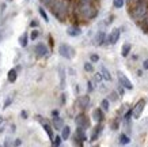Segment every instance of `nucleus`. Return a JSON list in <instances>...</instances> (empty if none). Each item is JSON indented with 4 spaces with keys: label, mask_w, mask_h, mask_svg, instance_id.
Segmentation results:
<instances>
[{
    "label": "nucleus",
    "mask_w": 148,
    "mask_h": 147,
    "mask_svg": "<svg viewBox=\"0 0 148 147\" xmlns=\"http://www.w3.org/2000/svg\"><path fill=\"white\" fill-rule=\"evenodd\" d=\"M129 15L136 23H140L148 15V1L147 0H137L135 4L129 7Z\"/></svg>",
    "instance_id": "f257e3e1"
},
{
    "label": "nucleus",
    "mask_w": 148,
    "mask_h": 147,
    "mask_svg": "<svg viewBox=\"0 0 148 147\" xmlns=\"http://www.w3.org/2000/svg\"><path fill=\"white\" fill-rule=\"evenodd\" d=\"M73 11L77 18L83 19V21H91V19L97 18L98 15V8L94 4H77L76 3Z\"/></svg>",
    "instance_id": "f03ea898"
},
{
    "label": "nucleus",
    "mask_w": 148,
    "mask_h": 147,
    "mask_svg": "<svg viewBox=\"0 0 148 147\" xmlns=\"http://www.w3.org/2000/svg\"><path fill=\"white\" fill-rule=\"evenodd\" d=\"M52 12L60 22H65V19L68 17L69 12V4H68V0H54L53 4L50 6Z\"/></svg>",
    "instance_id": "7ed1b4c3"
},
{
    "label": "nucleus",
    "mask_w": 148,
    "mask_h": 147,
    "mask_svg": "<svg viewBox=\"0 0 148 147\" xmlns=\"http://www.w3.org/2000/svg\"><path fill=\"white\" fill-rule=\"evenodd\" d=\"M58 53H60V56H63L64 59L69 60V59H72L75 56V49L67 44H61L60 48H58Z\"/></svg>",
    "instance_id": "20e7f679"
},
{
    "label": "nucleus",
    "mask_w": 148,
    "mask_h": 147,
    "mask_svg": "<svg viewBox=\"0 0 148 147\" xmlns=\"http://www.w3.org/2000/svg\"><path fill=\"white\" fill-rule=\"evenodd\" d=\"M75 124L79 125V127H83V128H86V129H88L91 127L90 119H88V116H86L84 113H79V115L75 117Z\"/></svg>",
    "instance_id": "39448f33"
},
{
    "label": "nucleus",
    "mask_w": 148,
    "mask_h": 147,
    "mask_svg": "<svg viewBox=\"0 0 148 147\" xmlns=\"http://www.w3.org/2000/svg\"><path fill=\"white\" fill-rule=\"evenodd\" d=\"M144 108H145V99H140L136 102V105L132 108V115H133V119H140L141 113H143Z\"/></svg>",
    "instance_id": "423d86ee"
},
{
    "label": "nucleus",
    "mask_w": 148,
    "mask_h": 147,
    "mask_svg": "<svg viewBox=\"0 0 148 147\" xmlns=\"http://www.w3.org/2000/svg\"><path fill=\"white\" fill-rule=\"evenodd\" d=\"M120 34H121V29L120 27H116V29H113L110 33H109L108 36V42L106 44L109 45H114L118 42V40H120Z\"/></svg>",
    "instance_id": "0eeeda50"
},
{
    "label": "nucleus",
    "mask_w": 148,
    "mask_h": 147,
    "mask_svg": "<svg viewBox=\"0 0 148 147\" xmlns=\"http://www.w3.org/2000/svg\"><path fill=\"white\" fill-rule=\"evenodd\" d=\"M102 132H103V121L102 123H97V125L92 128V132H91V136H90V142L98 140V138L102 135Z\"/></svg>",
    "instance_id": "6e6552de"
},
{
    "label": "nucleus",
    "mask_w": 148,
    "mask_h": 147,
    "mask_svg": "<svg viewBox=\"0 0 148 147\" xmlns=\"http://www.w3.org/2000/svg\"><path fill=\"white\" fill-rule=\"evenodd\" d=\"M34 52H36V55L38 57H45V56L49 55V49H48V46L45 44L40 42V44H37L34 46Z\"/></svg>",
    "instance_id": "1a4fd4ad"
},
{
    "label": "nucleus",
    "mask_w": 148,
    "mask_h": 147,
    "mask_svg": "<svg viewBox=\"0 0 148 147\" xmlns=\"http://www.w3.org/2000/svg\"><path fill=\"white\" fill-rule=\"evenodd\" d=\"M117 75H118V83H120V85H122L126 90H132V89H133L132 82H130V80L126 78L125 74H122L121 71H118V74H117Z\"/></svg>",
    "instance_id": "9d476101"
},
{
    "label": "nucleus",
    "mask_w": 148,
    "mask_h": 147,
    "mask_svg": "<svg viewBox=\"0 0 148 147\" xmlns=\"http://www.w3.org/2000/svg\"><path fill=\"white\" fill-rule=\"evenodd\" d=\"M91 104V99L88 97V94H86V95H79L77 97V105L82 110H86V109H88Z\"/></svg>",
    "instance_id": "9b49d317"
},
{
    "label": "nucleus",
    "mask_w": 148,
    "mask_h": 147,
    "mask_svg": "<svg viewBox=\"0 0 148 147\" xmlns=\"http://www.w3.org/2000/svg\"><path fill=\"white\" fill-rule=\"evenodd\" d=\"M94 42L97 46H101V45H105L106 42H108V36H106V33L102 30H99L98 33H97V36H95L94 38Z\"/></svg>",
    "instance_id": "f8f14e48"
},
{
    "label": "nucleus",
    "mask_w": 148,
    "mask_h": 147,
    "mask_svg": "<svg viewBox=\"0 0 148 147\" xmlns=\"http://www.w3.org/2000/svg\"><path fill=\"white\" fill-rule=\"evenodd\" d=\"M92 120L97 121V123H102L105 120V110L102 108H97L92 110Z\"/></svg>",
    "instance_id": "ddd939ff"
},
{
    "label": "nucleus",
    "mask_w": 148,
    "mask_h": 147,
    "mask_svg": "<svg viewBox=\"0 0 148 147\" xmlns=\"http://www.w3.org/2000/svg\"><path fill=\"white\" fill-rule=\"evenodd\" d=\"M67 34L69 37H79L82 34V29L77 25H71L67 29Z\"/></svg>",
    "instance_id": "4468645a"
},
{
    "label": "nucleus",
    "mask_w": 148,
    "mask_h": 147,
    "mask_svg": "<svg viewBox=\"0 0 148 147\" xmlns=\"http://www.w3.org/2000/svg\"><path fill=\"white\" fill-rule=\"evenodd\" d=\"M75 136H76L77 139H80L82 142H86V140H87V135H86V128H83V127H79V125H76V132H75Z\"/></svg>",
    "instance_id": "2eb2a0df"
},
{
    "label": "nucleus",
    "mask_w": 148,
    "mask_h": 147,
    "mask_svg": "<svg viewBox=\"0 0 148 147\" xmlns=\"http://www.w3.org/2000/svg\"><path fill=\"white\" fill-rule=\"evenodd\" d=\"M42 127H44V129H45V132L48 134V136H49V139L50 140H53L54 139V134H53V125H50L48 121H45V123H42Z\"/></svg>",
    "instance_id": "dca6fc26"
},
{
    "label": "nucleus",
    "mask_w": 148,
    "mask_h": 147,
    "mask_svg": "<svg viewBox=\"0 0 148 147\" xmlns=\"http://www.w3.org/2000/svg\"><path fill=\"white\" fill-rule=\"evenodd\" d=\"M64 127V119H61L60 116L53 117V128L56 131H61Z\"/></svg>",
    "instance_id": "f3484780"
},
{
    "label": "nucleus",
    "mask_w": 148,
    "mask_h": 147,
    "mask_svg": "<svg viewBox=\"0 0 148 147\" xmlns=\"http://www.w3.org/2000/svg\"><path fill=\"white\" fill-rule=\"evenodd\" d=\"M16 79H18V71H16V68H11L7 74V80L10 83H14Z\"/></svg>",
    "instance_id": "a211bd4d"
},
{
    "label": "nucleus",
    "mask_w": 148,
    "mask_h": 147,
    "mask_svg": "<svg viewBox=\"0 0 148 147\" xmlns=\"http://www.w3.org/2000/svg\"><path fill=\"white\" fill-rule=\"evenodd\" d=\"M58 75H60V87L65 89V70L63 67H58Z\"/></svg>",
    "instance_id": "6ab92c4d"
},
{
    "label": "nucleus",
    "mask_w": 148,
    "mask_h": 147,
    "mask_svg": "<svg viewBox=\"0 0 148 147\" xmlns=\"http://www.w3.org/2000/svg\"><path fill=\"white\" fill-rule=\"evenodd\" d=\"M130 50H132V45L130 44H124L122 45V49H121V55H122V57H128L130 53Z\"/></svg>",
    "instance_id": "aec40b11"
},
{
    "label": "nucleus",
    "mask_w": 148,
    "mask_h": 147,
    "mask_svg": "<svg viewBox=\"0 0 148 147\" xmlns=\"http://www.w3.org/2000/svg\"><path fill=\"white\" fill-rule=\"evenodd\" d=\"M101 74H102L103 79L108 80V82H110L112 80V75H110V72H109V70L105 66H101Z\"/></svg>",
    "instance_id": "412c9836"
},
{
    "label": "nucleus",
    "mask_w": 148,
    "mask_h": 147,
    "mask_svg": "<svg viewBox=\"0 0 148 147\" xmlns=\"http://www.w3.org/2000/svg\"><path fill=\"white\" fill-rule=\"evenodd\" d=\"M61 136H63V140H68L69 136H71V128L68 125H64L63 129H61Z\"/></svg>",
    "instance_id": "4be33fe9"
},
{
    "label": "nucleus",
    "mask_w": 148,
    "mask_h": 147,
    "mask_svg": "<svg viewBox=\"0 0 148 147\" xmlns=\"http://www.w3.org/2000/svg\"><path fill=\"white\" fill-rule=\"evenodd\" d=\"M27 42H29V34H27V33H23L22 36L19 37V45L25 48V46H27Z\"/></svg>",
    "instance_id": "5701e85b"
},
{
    "label": "nucleus",
    "mask_w": 148,
    "mask_h": 147,
    "mask_svg": "<svg viewBox=\"0 0 148 147\" xmlns=\"http://www.w3.org/2000/svg\"><path fill=\"white\" fill-rule=\"evenodd\" d=\"M118 140H120V144H122V146H126V144H129V142H130L128 134H121L120 138H118Z\"/></svg>",
    "instance_id": "b1692460"
},
{
    "label": "nucleus",
    "mask_w": 148,
    "mask_h": 147,
    "mask_svg": "<svg viewBox=\"0 0 148 147\" xmlns=\"http://www.w3.org/2000/svg\"><path fill=\"white\" fill-rule=\"evenodd\" d=\"M118 98H120L118 91H112V93H109V95H108V99L110 101V102H117Z\"/></svg>",
    "instance_id": "393cba45"
},
{
    "label": "nucleus",
    "mask_w": 148,
    "mask_h": 147,
    "mask_svg": "<svg viewBox=\"0 0 148 147\" xmlns=\"http://www.w3.org/2000/svg\"><path fill=\"white\" fill-rule=\"evenodd\" d=\"M101 108H102L105 112H108L109 109H110V101H109L108 98L102 99V102H101Z\"/></svg>",
    "instance_id": "a878e982"
},
{
    "label": "nucleus",
    "mask_w": 148,
    "mask_h": 147,
    "mask_svg": "<svg viewBox=\"0 0 148 147\" xmlns=\"http://www.w3.org/2000/svg\"><path fill=\"white\" fill-rule=\"evenodd\" d=\"M61 142H63V136H61V135H57V136L52 140V146H56V147L61 146Z\"/></svg>",
    "instance_id": "bb28decb"
},
{
    "label": "nucleus",
    "mask_w": 148,
    "mask_h": 147,
    "mask_svg": "<svg viewBox=\"0 0 148 147\" xmlns=\"http://www.w3.org/2000/svg\"><path fill=\"white\" fill-rule=\"evenodd\" d=\"M126 1L125 0H113V7L114 8H122Z\"/></svg>",
    "instance_id": "cd10ccee"
},
{
    "label": "nucleus",
    "mask_w": 148,
    "mask_h": 147,
    "mask_svg": "<svg viewBox=\"0 0 148 147\" xmlns=\"http://www.w3.org/2000/svg\"><path fill=\"white\" fill-rule=\"evenodd\" d=\"M110 128H112V131H117V129L120 128V120H118V119H114V120L110 123Z\"/></svg>",
    "instance_id": "c85d7f7f"
},
{
    "label": "nucleus",
    "mask_w": 148,
    "mask_h": 147,
    "mask_svg": "<svg viewBox=\"0 0 148 147\" xmlns=\"http://www.w3.org/2000/svg\"><path fill=\"white\" fill-rule=\"evenodd\" d=\"M84 71L86 72H94V66H92V63H90V61L84 63Z\"/></svg>",
    "instance_id": "c756f323"
},
{
    "label": "nucleus",
    "mask_w": 148,
    "mask_h": 147,
    "mask_svg": "<svg viewBox=\"0 0 148 147\" xmlns=\"http://www.w3.org/2000/svg\"><path fill=\"white\" fill-rule=\"evenodd\" d=\"M38 12H40V15L42 17V18L45 19V22H49V18H48V14L45 12V10H44V7H40V8H38Z\"/></svg>",
    "instance_id": "7c9ffc66"
},
{
    "label": "nucleus",
    "mask_w": 148,
    "mask_h": 147,
    "mask_svg": "<svg viewBox=\"0 0 148 147\" xmlns=\"http://www.w3.org/2000/svg\"><path fill=\"white\" fill-rule=\"evenodd\" d=\"M38 36H40V31L37 30V29H33L32 34H30V38L34 41V40H37V38H38Z\"/></svg>",
    "instance_id": "2f4dec72"
},
{
    "label": "nucleus",
    "mask_w": 148,
    "mask_h": 147,
    "mask_svg": "<svg viewBox=\"0 0 148 147\" xmlns=\"http://www.w3.org/2000/svg\"><path fill=\"white\" fill-rule=\"evenodd\" d=\"M14 143H15V142H14L12 139L8 136V138H5V140H4V143H3V144H4L5 147H10V146H14Z\"/></svg>",
    "instance_id": "473e14b6"
},
{
    "label": "nucleus",
    "mask_w": 148,
    "mask_h": 147,
    "mask_svg": "<svg viewBox=\"0 0 148 147\" xmlns=\"http://www.w3.org/2000/svg\"><path fill=\"white\" fill-rule=\"evenodd\" d=\"M102 79H103V76H102V74H101V72H97V74L94 75V80L97 82V83H101V82H102Z\"/></svg>",
    "instance_id": "72a5a7b5"
},
{
    "label": "nucleus",
    "mask_w": 148,
    "mask_h": 147,
    "mask_svg": "<svg viewBox=\"0 0 148 147\" xmlns=\"http://www.w3.org/2000/svg\"><path fill=\"white\" fill-rule=\"evenodd\" d=\"M95 0H77V4H94Z\"/></svg>",
    "instance_id": "f704fd0d"
},
{
    "label": "nucleus",
    "mask_w": 148,
    "mask_h": 147,
    "mask_svg": "<svg viewBox=\"0 0 148 147\" xmlns=\"http://www.w3.org/2000/svg\"><path fill=\"white\" fill-rule=\"evenodd\" d=\"M87 91H88V93H92V91H94V83H92L91 80L87 82Z\"/></svg>",
    "instance_id": "c9c22d12"
},
{
    "label": "nucleus",
    "mask_w": 148,
    "mask_h": 147,
    "mask_svg": "<svg viewBox=\"0 0 148 147\" xmlns=\"http://www.w3.org/2000/svg\"><path fill=\"white\" fill-rule=\"evenodd\" d=\"M72 139H73V143H75V144H76V146H83V143H84V142H82L80 139H77L76 136H75V135H73V136H72Z\"/></svg>",
    "instance_id": "e433bc0d"
},
{
    "label": "nucleus",
    "mask_w": 148,
    "mask_h": 147,
    "mask_svg": "<svg viewBox=\"0 0 148 147\" xmlns=\"http://www.w3.org/2000/svg\"><path fill=\"white\" fill-rule=\"evenodd\" d=\"M125 90L126 89L124 87V86L118 83V94H120V95H124V94H125Z\"/></svg>",
    "instance_id": "4c0bfd02"
},
{
    "label": "nucleus",
    "mask_w": 148,
    "mask_h": 147,
    "mask_svg": "<svg viewBox=\"0 0 148 147\" xmlns=\"http://www.w3.org/2000/svg\"><path fill=\"white\" fill-rule=\"evenodd\" d=\"M90 60H91V63H98L99 61V56L98 55H91Z\"/></svg>",
    "instance_id": "58836bf2"
},
{
    "label": "nucleus",
    "mask_w": 148,
    "mask_h": 147,
    "mask_svg": "<svg viewBox=\"0 0 148 147\" xmlns=\"http://www.w3.org/2000/svg\"><path fill=\"white\" fill-rule=\"evenodd\" d=\"M41 1H42V4H44V6H46V7H50V6L53 4L54 0H41Z\"/></svg>",
    "instance_id": "ea45409f"
},
{
    "label": "nucleus",
    "mask_w": 148,
    "mask_h": 147,
    "mask_svg": "<svg viewBox=\"0 0 148 147\" xmlns=\"http://www.w3.org/2000/svg\"><path fill=\"white\" fill-rule=\"evenodd\" d=\"M11 104H12V97H8L7 99H5V102H4V108H8Z\"/></svg>",
    "instance_id": "a19ab883"
},
{
    "label": "nucleus",
    "mask_w": 148,
    "mask_h": 147,
    "mask_svg": "<svg viewBox=\"0 0 148 147\" xmlns=\"http://www.w3.org/2000/svg\"><path fill=\"white\" fill-rule=\"evenodd\" d=\"M38 25H40V23H38V21H37V19H32V22H30V27H33V29H34V27H38Z\"/></svg>",
    "instance_id": "79ce46f5"
},
{
    "label": "nucleus",
    "mask_w": 148,
    "mask_h": 147,
    "mask_svg": "<svg viewBox=\"0 0 148 147\" xmlns=\"http://www.w3.org/2000/svg\"><path fill=\"white\" fill-rule=\"evenodd\" d=\"M114 18H116L114 15H110V17H109L108 19H106V22H105V25H110V23H112L113 21H114Z\"/></svg>",
    "instance_id": "37998d69"
},
{
    "label": "nucleus",
    "mask_w": 148,
    "mask_h": 147,
    "mask_svg": "<svg viewBox=\"0 0 148 147\" xmlns=\"http://www.w3.org/2000/svg\"><path fill=\"white\" fill-rule=\"evenodd\" d=\"M21 117H22V119H27V117H29V113H27L26 110H22L21 112Z\"/></svg>",
    "instance_id": "c03bdc74"
},
{
    "label": "nucleus",
    "mask_w": 148,
    "mask_h": 147,
    "mask_svg": "<svg viewBox=\"0 0 148 147\" xmlns=\"http://www.w3.org/2000/svg\"><path fill=\"white\" fill-rule=\"evenodd\" d=\"M22 144V140L21 139H15V143H14V146H21Z\"/></svg>",
    "instance_id": "a18cd8bd"
},
{
    "label": "nucleus",
    "mask_w": 148,
    "mask_h": 147,
    "mask_svg": "<svg viewBox=\"0 0 148 147\" xmlns=\"http://www.w3.org/2000/svg\"><path fill=\"white\" fill-rule=\"evenodd\" d=\"M143 70H148V59L143 63Z\"/></svg>",
    "instance_id": "49530a36"
},
{
    "label": "nucleus",
    "mask_w": 148,
    "mask_h": 147,
    "mask_svg": "<svg viewBox=\"0 0 148 147\" xmlns=\"http://www.w3.org/2000/svg\"><path fill=\"white\" fill-rule=\"evenodd\" d=\"M52 116H53V117L58 116V110H52Z\"/></svg>",
    "instance_id": "de8ad7c7"
},
{
    "label": "nucleus",
    "mask_w": 148,
    "mask_h": 147,
    "mask_svg": "<svg viewBox=\"0 0 148 147\" xmlns=\"http://www.w3.org/2000/svg\"><path fill=\"white\" fill-rule=\"evenodd\" d=\"M15 128H16V125H15V124H12V125H11V132H12V134H14V132H15V131H16V129H15Z\"/></svg>",
    "instance_id": "09e8293b"
},
{
    "label": "nucleus",
    "mask_w": 148,
    "mask_h": 147,
    "mask_svg": "<svg viewBox=\"0 0 148 147\" xmlns=\"http://www.w3.org/2000/svg\"><path fill=\"white\" fill-rule=\"evenodd\" d=\"M61 104H65V94L61 95Z\"/></svg>",
    "instance_id": "8fccbe9b"
},
{
    "label": "nucleus",
    "mask_w": 148,
    "mask_h": 147,
    "mask_svg": "<svg viewBox=\"0 0 148 147\" xmlns=\"http://www.w3.org/2000/svg\"><path fill=\"white\" fill-rule=\"evenodd\" d=\"M3 124H4V119H3V117H0V127H1Z\"/></svg>",
    "instance_id": "3c124183"
},
{
    "label": "nucleus",
    "mask_w": 148,
    "mask_h": 147,
    "mask_svg": "<svg viewBox=\"0 0 148 147\" xmlns=\"http://www.w3.org/2000/svg\"><path fill=\"white\" fill-rule=\"evenodd\" d=\"M4 38V36H3V30H0V41Z\"/></svg>",
    "instance_id": "603ef678"
},
{
    "label": "nucleus",
    "mask_w": 148,
    "mask_h": 147,
    "mask_svg": "<svg viewBox=\"0 0 148 147\" xmlns=\"http://www.w3.org/2000/svg\"><path fill=\"white\" fill-rule=\"evenodd\" d=\"M8 1H12V0H8Z\"/></svg>",
    "instance_id": "864d4df0"
}]
</instances>
